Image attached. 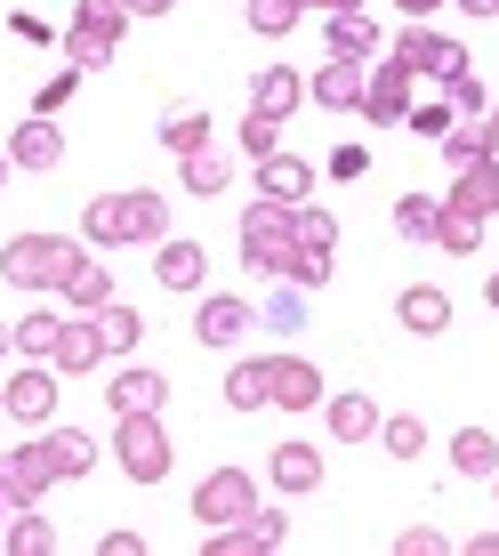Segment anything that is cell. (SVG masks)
<instances>
[{"label":"cell","instance_id":"obj_1","mask_svg":"<svg viewBox=\"0 0 499 556\" xmlns=\"http://www.w3.org/2000/svg\"><path fill=\"white\" fill-rule=\"evenodd\" d=\"M81 235L113 251V242H162L169 235V202L162 194H98L81 210Z\"/></svg>","mask_w":499,"mask_h":556},{"label":"cell","instance_id":"obj_2","mask_svg":"<svg viewBox=\"0 0 499 556\" xmlns=\"http://www.w3.org/2000/svg\"><path fill=\"white\" fill-rule=\"evenodd\" d=\"M242 266H250V275L291 282V266H298V210L291 202H250V218H242Z\"/></svg>","mask_w":499,"mask_h":556},{"label":"cell","instance_id":"obj_3","mask_svg":"<svg viewBox=\"0 0 499 556\" xmlns=\"http://www.w3.org/2000/svg\"><path fill=\"white\" fill-rule=\"evenodd\" d=\"M129 25H138V16H129L121 0H81V9H73V25H65V65H81V73L113 65Z\"/></svg>","mask_w":499,"mask_h":556},{"label":"cell","instance_id":"obj_4","mask_svg":"<svg viewBox=\"0 0 499 556\" xmlns=\"http://www.w3.org/2000/svg\"><path fill=\"white\" fill-rule=\"evenodd\" d=\"M113 459H121L129 484H162V476H169V428H162V412H121V419H113Z\"/></svg>","mask_w":499,"mask_h":556},{"label":"cell","instance_id":"obj_5","mask_svg":"<svg viewBox=\"0 0 499 556\" xmlns=\"http://www.w3.org/2000/svg\"><path fill=\"white\" fill-rule=\"evenodd\" d=\"M73 258H81V242H65V235H16L9 251H0V275H9L16 291H56Z\"/></svg>","mask_w":499,"mask_h":556},{"label":"cell","instance_id":"obj_6","mask_svg":"<svg viewBox=\"0 0 499 556\" xmlns=\"http://www.w3.org/2000/svg\"><path fill=\"white\" fill-rule=\"evenodd\" d=\"M411 81H419V73H411V65H402V56L387 49L371 73H362V122H371V129L411 122Z\"/></svg>","mask_w":499,"mask_h":556},{"label":"cell","instance_id":"obj_7","mask_svg":"<svg viewBox=\"0 0 499 556\" xmlns=\"http://www.w3.org/2000/svg\"><path fill=\"white\" fill-rule=\"evenodd\" d=\"M395 56H402V65H411V73H435V81H459V73H468V49H459V41H444V33H435V25H402L395 33V41H387Z\"/></svg>","mask_w":499,"mask_h":556},{"label":"cell","instance_id":"obj_8","mask_svg":"<svg viewBox=\"0 0 499 556\" xmlns=\"http://www.w3.org/2000/svg\"><path fill=\"white\" fill-rule=\"evenodd\" d=\"M250 508H258V484H250L242 468H209L202 484H194V516H202L209 532H218V525H242Z\"/></svg>","mask_w":499,"mask_h":556},{"label":"cell","instance_id":"obj_9","mask_svg":"<svg viewBox=\"0 0 499 556\" xmlns=\"http://www.w3.org/2000/svg\"><path fill=\"white\" fill-rule=\"evenodd\" d=\"M331 251H338V218L298 202V266H291L298 291H322V282H331Z\"/></svg>","mask_w":499,"mask_h":556},{"label":"cell","instance_id":"obj_10","mask_svg":"<svg viewBox=\"0 0 499 556\" xmlns=\"http://www.w3.org/2000/svg\"><path fill=\"white\" fill-rule=\"evenodd\" d=\"M291 541V525L282 516H266V508H250L242 525H218L209 532V556H266V548H282Z\"/></svg>","mask_w":499,"mask_h":556},{"label":"cell","instance_id":"obj_11","mask_svg":"<svg viewBox=\"0 0 499 556\" xmlns=\"http://www.w3.org/2000/svg\"><path fill=\"white\" fill-rule=\"evenodd\" d=\"M56 484V468H49V452L41 444H25V452H0V492H9L16 508H41V492Z\"/></svg>","mask_w":499,"mask_h":556},{"label":"cell","instance_id":"obj_12","mask_svg":"<svg viewBox=\"0 0 499 556\" xmlns=\"http://www.w3.org/2000/svg\"><path fill=\"white\" fill-rule=\"evenodd\" d=\"M105 404H113V419H121V412H162V404H169V379L145 371V363H121V371H113V388H105Z\"/></svg>","mask_w":499,"mask_h":556},{"label":"cell","instance_id":"obj_13","mask_svg":"<svg viewBox=\"0 0 499 556\" xmlns=\"http://www.w3.org/2000/svg\"><path fill=\"white\" fill-rule=\"evenodd\" d=\"M395 323H402L411 339H444V331H451V299L435 291V282H411V291L395 299Z\"/></svg>","mask_w":499,"mask_h":556},{"label":"cell","instance_id":"obj_14","mask_svg":"<svg viewBox=\"0 0 499 556\" xmlns=\"http://www.w3.org/2000/svg\"><path fill=\"white\" fill-rule=\"evenodd\" d=\"M0 412H9V419H49V412H56V379H49V363H25V371L9 379Z\"/></svg>","mask_w":499,"mask_h":556},{"label":"cell","instance_id":"obj_15","mask_svg":"<svg viewBox=\"0 0 499 556\" xmlns=\"http://www.w3.org/2000/svg\"><path fill=\"white\" fill-rule=\"evenodd\" d=\"M202 275H209V251H202V242H169V235H162L153 282H162V291H202Z\"/></svg>","mask_w":499,"mask_h":556},{"label":"cell","instance_id":"obj_16","mask_svg":"<svg viewBox=\"0 0 499 556\" xmlns=\"http://www.w3.org/2000/svg\"><path fill=\"white\" fill-rule=\"evenodd\" d=\"M266 404L315 412V404H322V371H315V363H298V355H274V395H266Z\"/></svg>","mask_w":499,"mask_h":556},{"label":"cell","instance_id":"obj_17","mask_svg":"<svg viewBox=\"0 0 499 556\" xmlns=\"http://www.w3.org/2000/svg\"><path fill=\"white\" fill-rule=\"evenodd\" d=\"M9 162L16 169H56L65 162V129H49V113H33V122L9 138Z\"/></svg>","mask_w":499,"mask_h":556},{"label":"cell","instance_id":"obj_18","mask_svg":"<svg viewBox=\"0 0 499 556\" xmlns=\"http://www.w3.org/2000/svg\"><path fill=\"white\" fill-rule=\"evenodd\" d=\"M250 323H258V315H250V299H202V323H194V331H202V348H242V331H250Z\"/></svg>","mask_w":499,"mask_h":556},{"label":"cell","instance_id":"obj_19","mask_svg":"<svg viewBox=\"0 0 499 556\" xmlns=\"http://www.w3.org/2000/svg\"><path fill=\"white\" fill-rule=\"evenodd\" d=\"M315 105H331V113H362V65H347V56H331V65H315Z\"/></svg>","mask_w":499,"mask_h":556},{"label":"cell","instance_id":"obj_20","mask_svg":"<svg viewBox=\"0 0 499 556\" xmlns=\"http://www.w3.org/2000/svg\"><path fill=\"white\" fill-rule=\"evenodd\" d=\"M444 202H451V210H475V218H491V210H499V153H484V162L459 169V186H451Z\"/></svg>","mask_w":499,"mask_h":556},{"label":"cell","instance_id":"obj_21","mask_svg":"<svg viewBox=\"0 0 499 556\" xmlns=\"http://www.w3.org/2000/svg\"><path fill=\"white\" fill-rule=\"evenodd\" d=\"M258 194L298 210L306 194H315V169H306V162H291V153H266V162H258Z\"/></svg>","mask_w":499,"mask_h":556},{"label":"cell","instance_id":"obj_22","mask_svg":"<svg viewBox=\"0 0 499 556\" xmlns=\"http://www.w3.org/2000/svg\"><path fill=\"white\" fill-rule=\"evenodd\" d=\"M266 476H274L282 492H298V501H306V492L322 484V452H315V444H274V459H266Z\"/></svg>","mask_w":499,"mask_h":556},{"label":"cell","instance_id":"obj_23","mask_svg":"<svg viewBox=\"0 0 499 556\" xmlns=\"http://www.w3.org/2000/svg\"><path fill=\"white\" fill-rule=\"evenodd\" d=\"M49 363H56V371H98V363H105V331H98V315H89V323H65Z\"/></svg>","mask_w":499,"mask_h":556},{"label":"cell","instance_id":"obj_24","mask_svg":"<svg viewBox=\"0 0 499 556\" xmlns=\"http://www.w3.org/2000/svg\"><path fill=\"white\" fill-rule=\"evenodd\" d=\"M306 98V73L291 65H266L258 73V98H250V113H266V122H291V105Z\"/></svg>","mask_w":499,"mask_h":556},{"label":"cell","instance_id":"obj_25","mask_svg":"<svg viewBox=\"0 0 499 556\" xmlns=\"http://www.w3.org/2000/svg\"><path fill=\"white\" fill-rule=\"evenodd\" d=\"M322 41H331V56H347V65H371V56H387V49H379V25H371V16H331V33H322Z\"/></svg>","mask_w":499,"mask_h":556},{"label":"cell","instance_id":"obj_26","mask_svg":"<svg viewBox=\"0 0 499 556\" xmlns=\"http://www.w3.org/2000/svg\"><path fill=\"white\" fill-rule=\"evenodd\" d=\"M56 299H73V306H89V315H98V306L113 299V275H105V258H89V251H81V258L65 266V282H56Z\"/></svg>","mask_w":499,"mask_h":556},{"label":"cell","instance_id":"obj_27","mask_svg":"<svg viewBox=\"0 0 499 556\" xmlns=\"http://www.w3.org/2000/svg\"><path fill=\"white\" fill-rule=\"evenodd\" d=\"M266 395H274V355H250V363L226 371V404H234V412H258Z\"/></svg>","mask_w":499,"mask_h":556},{"label":"cell","instance_id":"obj_28","mask_svg":"<svg viewBox=\"0 0 499 556\" xmlns=\"http://www.w3.org/2000/svg\"><path fill=\"white\" fill-rule=\"evenodd\" d=\"M322 419H331L338 444H362V435H379V404H371V395H331V404H322Z\"/></svg>","mask_w":499,"mask_h":556},{"label":"cell","instance_id":"obj_29","mask_svg":"<svg viewBox=\"0 0 499 556\" xmlns=\"http://www.w3.org/2000/svg\"><path fill=\"white\" fill-rule=\"evenodd\" d=\"M435 251H451V258H475L484 251V218H475V210H435Z\"/></svg>","mask_w":499,"mask_h":556},{"label":"cell","instance_id":"obj_30","mask_svg":"<svg viewBox=\"0 0 499 556\" xmlns=\"http://www.w3.org/2000/svg\"><path fill=\"white\" fill-rule=\"evenodd\" d=\"M41 452H49V468H56V476H89V468H98V444H89L81 428H56V435H41Z\"/></svg>","mask_w":499,"mask_h":556},{"label":"cell","instance_id":"obj_31","mask_svg":"<svg viewBox=\"0 0 499 556\" xmlns=\"http://www.w3.org/2000/svg\"><path fill=\"white\" fill-rule=\"evenodd\" d=\"M98 331H105V355H129L145 339V315H138V306H121V299H105L98 306Z\"/></svg>","mask_w":499,"mask_h":556},{"label":"cell","instance_id":"obj_32","mask_svg":"<svg viewBox=\"0 0 499 556\" xmlns=\"http://www.w3.org/2000/svg\"><path fill=\"white\" fill-rule=\"evenodd\" d=\"M451 468H459V476H491V468H499L491 428H459V435H451Z\"/></svg>","mask_w":499,"mask_h":556},{"label":"cell","instance_id":"obj_33","mask_svg":"<svg viewBox=\"0 0 499 556\" xmlns=\"http://www.w3.org/2000/svg\"><path fill=\"white\" fill-rule=\"evenodd\" d=\"M162 146L178 153V162H185V153H202V146H209V113L178 105V113H169V122H162Z\"/></svg>","mask_w":499,"mask_h":556},{"label":"cell","instance_id":"obj_34","mask_svg":"<svg viewBox=\"0 0 499 556\" xmlns=\"http://www.w3.org/2000/svg\"><path fill=\"white\" fill-rule=\"evenodd\" d=\"M226 178H234V162H226L218 146L185 153V194H226Z\"/></svg>","mask_w":499,"mask_h":556},{"label":"cell","instance_id":"obj_35","mask_svg":"<svg viewBox=\"0 0 499 556\" xmlns=\"http://www.w3.org/2000/svg\"><path fill=\"white\" fill-rule=\"evenodd\" d=\"M0 548H16V556H49V548H56V525H49V516H25V508H16V525L0 532Z\"/></svg>","mask_w":499,"mask_h":556},{"label":"cell","instance_id":"obj_36","mask_svg":"<svg viewBox=\"0 0 499 556\" xmlns=\"http://www.w3.org/2000/svg\"><path fill=\"white\" fill-rule=\"evenodd\" d=\"M435 210H444L435 194H402V202H395V235H402V242H435Z\"/></svg>","mask_w":499,"mask_h":556},{"label":"cell","instance_id":"obj_37","mask_svg":"<svg viewBox=\"0 0 499 556\" xmlns=\"http://www.w3.org/2000/svg\"><path fill=\"white\" fill-rule=\"evenodd\" d=\"M250 9V33H266V41H282V33H298V0H242Z\"/></svg>","mask_w":499,"mask_h":556},{"label":"cell","instance_id":"obj_38","mask_svg":"<svg viewBox=\"0 0 499 556\" xmlns=\"http://www.w3.org/2000/svg\"><path fill=\"white\" fill-rule=\"evenodd\" d=\"M56 331H65V323L41 315V306H33V315H16V348H25L33 363H49V355H56Z\"/></svg>","mask_w":499,"mask_h":556},{"label":"cell","instance_id":"obj_39","mask_svg":"<svg viewBox=\"0 0 499 556\" xmlns=\"http://www.w3.org/2000/svg\"><path fill=\"white\" fill-rule=\"evenodd\" d=\"M379 444H387V459H419V452H427V428H419L411 412H395L387 428H379Z\"/></svg>","mask_w":499,"mask_h":556},{"label":"cell","instance_id":"obj_40","mask_svg":"<svg viewBox=\"0 0 499 556\" xmlns=\"http://www.w3.org/2000/svg\"><path fill=\"white\" fill-rule=\"evenodd\" d=\"M444 153H451L459 169H468V162H484V153H491V129H475V122H451V129H444Z\"/></svg>","mask_w":499,"mask_h":556},{"label":"cell","instance_id":"obj_41","mask_svg":"<svg viewBox=\"0 0 499 556\" xmlns=\"http://www.w3.org/2000/svg\"><path fill=\"white\" fill-rule=\"evenodd\" d=\"M298 323H306V291H298V282H282L274 306H266V331H298Z\"/></svg>","mask_w":499,"mask_h":556},{"label":"cell","instance_id":"obj_42","mask_svg":"<svg viewBox=\"0 0 499 556\" xmlns=\"http://www.w3.org/2000/svg\"><path fill=\"white\" fill-rule=\"evenodd\" d=\"M73 89H81V65H65V73H56V81L41 89V98H33V113H49V122H56V113H65V98H73Z\"/></svg>","mask_w":499,"mask_h":556},{"label":"cell","instance_id":"obj_43","mask_svg":"<svg viewBox=\"0 0 499 556\" xmlns=\"http://www.w3.org/2000/svg\"><path fill=\"white\" fill-rule=\"evenodd\" d=\"M274 129H282V122H266V113H250V122H242V153H250V162H266V153H274Z\"/></svg>","mask_w":499,"mask_h":556},{"label":"cell","instance_id":"obj_44","mask_svg":"<svg viewBox=\"0 0 499 556\" xmlns=\"http://www.w3.org/2000/svg\"><path fill=\"white\" fill-rule=\"evenodd\" d=\"M451 122H459V113H451V98H444V105H419V113H411V129H419V138H435V146H444V129H451Z\"/></svg>","mask_w":499,"mask_h":556},{"label":"cell","instance_id":"obj_45","mask_svg":"<svg viewBox=\"0 0 499 556\" xmlns=\"http://www.w3.org/2000/svg\"><path fill=\"white\" fill-rule=\"evenodd\" d=\"M451 113H459V122H468V113H484V89H475V73H459V81H451Z\"/></svg>","mask_w":499,"mask_h":556},{"label":"cell","instance_id":"obj_46","mask_svg":"<svg viewBox=\"0 0 499 556\" xmlns=\"http://www.w3.org/2000/svg\"><path fill=\"white\" fill-rule=\"evenodd\" d=\"M362 169H371V153H362V146H338L331 153V178H362Z\"/></svg>","mask_w":499,"mask_h":556},{"label":"cell","instance_id":"obj_47","mask_svg":"<svg viewBox=\"0 0 499 556\" xmlns=\"http://www.w3.org/2000/svg\"><path fill=\"white\" fill-rule=\"evenodd\" d=\"M435 548H444V532H427V525H419V532H402V541H395V556H435Z\"/></svg>","mask_w":499,"mask_h":556},{"label":"cell","instance_id":"obj_48","mask_svg":"<svg viewBox=\"0 0 499 556\" xmlns=\"http://www.w3.org/2000/svg\"><path fill=\"white\" fill-rule=\"evenodd\" d=\"M121 9H129V16H169L178 0H121Z\"/></svg>","mask_w":499,"mask_h":556},{"label":"cell","instance_id":"obj_49","mask_svg":"<svg viewBox=\"0 0 499 556\" xmlns=\"http://www.w3.org/2000/svg\"><path fill=\"white\" fill-rule=\"evenodd\" d=\"M435 9H444V0H402V16H411V25H427Z\"/></svg>","mask_w":499,"mask_h":556},{"label":"cell","instance_id":"obj_50","mask_svg":"<svg viewBox=\"0 0 499 556\" xmlns=\"http://www.w3.org/2000/svg\"><path fill=\"white\" fill-rule=\"evenodd\" d=\"M315 9H322V16H355L362 0H315Z\"/></svg>","mask_w":499,"mask_h":556},{"label":"cell","instance_id":"obj_51","mask_svg":"<svg viewBox=\"0 0 499 556\" xmlns=\"http://www.w3.org/2000/svg\"><path fill=\"white\" fill-rule=\"evenodd\" d=\"M484 129H491V153H499V98L484 105Z\"/></svg>","mask_w":499,"mask_h":556},{"label":"cell","instance_id":"obj_52","mask_svg":"<svg viewBox=\"0 0 499 556\" xmlns=\"http://www.w3.org/2000/svg\"><path fill=\"white\" fill-rule=\"evenodd\" d=\"M459 9H468V16H499V0H459Z\"/></svg>","mask_w":499,"mask_h":556},{"label":"cell","instance_id":"obj_53","mask_svg":"<svg viewBox=\"0 0 499 556\" xmlns=\"http://www.w3.org/2000/svg\"><path fill=\"white\" fill-rule=\"evenodd\" d=\"M0 355H16V323H0Z\"/></svg>","mask_w":499,"mask_h":556},{"label":"cell","instance_id":"obj_54","mask_svg":"<svg viewBox=\"0 0 499 556\" xmlns=\"http://www.w3.org/2000/svg\"><path fill=\"white\" fill-rule=\"evenodd\" d=\"M9 516H16V501H9V492H0V532H9Z\"/></svg>","mask_w":499,"mask_h":556},{"label":"cell","instance_id":"obj_55","mask_svg":"<svg viewBox=\"0 0 499 556\" xmlns=\"http://www.w3.org/2000/svg\"><path fill=\"white\" fill-rule=\"evenodd\" d=\"M484 299H491V306H499V275H491V282H484Z\"/></svg>","mask_w":499,"mask_h":556},{"label":"cell","instance_id":"obj_56","mask_svg":"<svg viewBox=\"0 0 499 556\" xmlns=\"http://www.w3.org/2000/svg\"><path fill=\"white\" fill-rule=\"evenodd\" d=\"M9 169H16V162H9V153H0V186H9Z\"/></svg>","mask_w":499,"mask_h":556},{"label":"cell","instance_id":"obj_57","mask_svg":"<svg viewBox=\"0 0 499 556\" xmlns=\"http://www.w3.org/2000/svg\"><path fill=\"white\" fill-rule=\"evenodd\" d=\"M491 484H499V468H491Z\"/></svg>","mask_w":499,"mask_h":556},{"label":"cell","instance_id":"obj_58","mask_svg":"<svg viewBox=\"0 0 499 556\" xmlns=\"http://www.w3.org/2000/svg\"><path fill=\"white\" fill-rule=\"evenodd\" d=\"M298 9H306V0H298Z\"/></svg>","mask_w":499,"mask_h":556},{"label":"cell","instance_id":"obj_59","mask_svg":"<svg viewBox=\"0 0 499 556\" xmlns=\"http://www.w3.org/2000/svg\"><path fill=\"white\" fill-rule=\"evenodd\" d=\"M0 419H9V412H0Z\"/></svg>","mask_w":499,"mask_h":556}]
</instances>
